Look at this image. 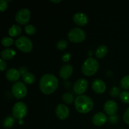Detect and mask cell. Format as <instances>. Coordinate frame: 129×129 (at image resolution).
I'll return each mask as SVG.
<instances>
[{
  "instance_id": "24",
  "label": "cell",
  "mask_w": 129,
  "mask_h": 129,
  "mask_svg": "<svg viewBox=\"0 0 129 129\" xmlns=\"http://www.w3.org/2000/svg\"><path fill=\"white\" fill-rule=\"evenodd\" d=\"M1 44L5 47H9L13 44V39L10 37H5L1 40Z\"/></svg>"
},
{
  "instance_id": "17",
  "label": "cell",
  "mask_w": 129,
  "mask_h": 129,
  "mask_svg": "<svg viewBox=\"0 0 129 129\" xmlns=\"http://www.w3.org/2000/svg\"><path fill=\"white\" fill-rule=\"evenodd\" d=\"M16 55V52L13 49H5L1 51V56L3 60H10Z\"/></svg>"
},
{
  "instance_id": "13",
  "label": "cell",
  "mask_w": 129,
  "mask_h": 129,
  "mask_svg": "<svg viewBox=\"0 0 129 129\" xmlns=\"http://www.w3.org/2000/svg\"><path fill=\"white\" fill-rule=\"evenodd\" d=\"M92 88L95 93H102L105 91L106 84L103 80L100 79H96L93 81L92 83Z\"/></svg>"
},
{
  "instance_id": "12",
  "label": "cell",
  "mask_w": 129,
  "mask_h": 129,
  "mask_svg": "<svg viewBox=\"0 0 129 129\" xmlns=\"http://www.w3.org/2000/svg\"><path fill=\"white\" fill-rule=\"evenodd\" d=\"M73 20L74 23L79 26H84L88 23V18L86 14L79 12L73 15Z\"/></svg>"
},
{
  "instance_id": "15",
  "label": "cell",
  "mask_w": 129,
  "mask_h": 129,
  "mask_svg": "<svg viewBox=\"0 0 129 129\" xmlns=\"http://www.w3.org/2000/svg\"><path fill=\"white\" fill-rule=\"evenodd\" d=\"M107 116L102 112H98L94 115L92 118L93 124L96 126L103 125L107 121Z\"/></svg>"
},
{
  "instance_id": "1",
  "label": "cell",
  "mask_w": 129,
  "mask_h": 129,
  "mask_svg": "<svg viewBox=\"0 0 129 129\" xmlns=\"http://www.w3.org/2000/svg\"><path fill=\"white\" fill-rule=\"evenodd\" d=\"M58 79L54 74H45L41 77L39 81V88L42 93L49 94L55 91L58 86Z\"/></svg>"
},
{
  "instance_id": "16",
  "label": "cell",
  "mask_w": 129,
  "mask_h": 129,
  "mask_svg": "<svg viewBox=\"0 0 129 129\" xmlns=\"http://www.w3.org/2000/svg\"><path fill=\"white\" fill-rule=\"evenodd\" d=\"M6 77L8 80L10 81H16L20 77V72L15 68L9 69L6 72Z\"/></svg>"
},
{
  "instance_id": "33",
  "label": "cell",
  "mask_w": 129,
  "mask_h": 129,
  "mask_svg": "<svg viewBox=\"0 0 129 129\" xmlns=\"http://www.w3.org/2000/svg\"><path fill=\"white\" fill-rule=\"evenodd\" d=\"M71 58V54L69 53H66L63 55L62 57V60L64 62H68Z\"/></svg>"
},
{
  "instance_id": "25",
  "label": "cell",
  "mask_w": 129,
  "mask_h": 129,
  "mask_svg": "<svg viewBox=\"0 0 129 129\" xmlns=\"http://www.w3.org/2000/svg\"><path fill=\"white\" fill-rule=\"evenodd\" d=\"M120 98L125 103H129V92L127 91H122L120 94Z\"/></svg>"
},
{
  "instance_id": "7",
  "label": "cell",
  "mask_w": 129,
  "mask_h": 129,
  "mask_svg": "<svg viewBox=\"0 0 129 129\" xmlns=\"http://www.w3.org/2000/svg\"><path fill=\"white\" fill-rule=\"evenodd\" d=\"M12 93L15 98L20 99L25 96L27 93V88L23 83L20 81L16 82L11 88Z\"/></svg>"
},
{
  "instance_id": "3",
  "label": "cell",
  "mask_w": 129,
  "mask_h": 129,
  "mask_svg": "<svg viewBox=\"0 0 129 129\" xmlns=\"http://www.w3.org/2000/svg\"><path fill=\"white\" fill-rule=\"evenodd\" d=\"M99 68V63L93 57L86 59L82 66L81 70L83 74L87 76H90L95 74Z\"/></svg>"
},
{
  "instance_id": "26",
  "label": "cell",
  "mask_w": 129,
  "mask_h": 129,
  "mask_svg": "<svg viewBox=\"0 0 129 129\" xmlns=\"http://www.w3.org/2000/svg\"><path fill=\"white\" fill-rule=\"evenodd\" d=\"M67 45H68V42H67L66 40H60L57 42L56 47L59 50H63L66 48Z\"/></svg>"
},
{
  "instance_id": "4",
  "label": "cell",
  "mask_w": 129,
  "mask_h": 129,
  "mask_svg": "<svg viewBox=\"0 0 129 129\" xmlns=\"http://www.w3.org/2000/svg\"><path fill=\"white\" fill-rule=\"evenodd\" d=\"M16 47L23 52L28 53L32 50L33 44L30 39L25 36L19 37L15 42Z\"/></svg>"
},
{
  "instance_id": "2",
  "label": "cell",
  "mask_w": 129,
  "mask_h": 129,
  "mask_svg": "<svg viewBox=\"0 0 129 129\" xmlns=\"http://www.w3.org/2000/svg\"><path fill=\"white\" fill-rule=\"evenodd\" d=\"M76 110L81 113L90 112L93 107V102L91 98L87 95H79L74 100Z\"/></svg>"
},
{
  "instance_id": "20",
  "label": "cell",
  "mask_w": 129,
  "mask_h": 129,
  "mask_svg": "<svg viewBox=\"0 0 129 129\" xmlns=\"http://www.w3.org/2000/svg\"><path fill=\"white\" fill-rule=\"evenodd\" d=\"M107 52H108V49H107V46L102 45L98 47L96 50V55L98 58L103 57L107 54Z\"/></svg>"
},
{
  "instance_id": "6",
  "label": "cell",
  "mask_w": 129,
  "mask_h": 129,
  "mask_svg": "<svg viewBox=\"0 0 129 129\" xmlns=\"http://www.w3.org/2000/svg\"><path fill=\"white\" fill-rule=\"evenodd\" d=\"M27 113V107L26 105L21 102H17L13 105L12 109V113L15 118L21 120L26 116Z\"/></svg>"
},
{
  "instance_id": "30",
  "label": "cell",
  "mask_w": 129,
  "mask_h": 129,
  "mask_svg": "<svg viewBox=\"0 0 129 129\" xmlns=\"http://www.w3.org/2000/svg\"><path fill=\"white\" fill-rule=\"evenodd\" d=\"M108 120L112 123H117L118 121V117L117 115H115L110 116Z\"/></svg>"
},
{
  "instance_id": "35",
  "label": "cell",
  "mask_w": 129,
  "mask_h": 129,
  "mask_svg": "<svg viewBox=\"0 0 129 129\" xmlns=\"http://www.w3.org/2000/svg\"><path fill=\"white\" fill-rule=\"evenodd\" d=\"M121 129H123V128H121Z\"/></svg>"
},
{
  "instance_id": "8",
  "label": "cell",
  "mask_w": 129,
  "mask_h": 129,
  "mask_svg": "<svg viewBox=\"0 0 129 129\" xmlns=\"http://www.w3.org/2000/svg\"><path fill=\"white\" fill-rule=\"evenodd\" d=\"M31 14L27 8H22L18 10L15 15V20L20 25H26L30 19Z\"/></svg>"
},
{
  "instance_id": "23",
  "label": "cell",
  "mask_w": 129,
  "mask_h": 129,
  "mask_svg": "<svg viewBox=\"0 0 129 129\" xmlns=\"http://www.w3.org/2000/svg\"><path fill=\"white\" fill-rule=\"evenodd\" d=\"M120 86L123 89H129V75L125 76L121 79Z\"/></svg>"
},
{
  "instance_id": "5",
  "label": "cell",
  "mask_w": 129,
  "mask_h": 129,
  "mask_svg": "<svg viewBox=\"0 0 129 129\" xmlns=\"http://www.w3.org/2000/svg\"><path fill=\"white\" fill-rule=\"evenodd\" d=\"M68 37L70 41L79 43L84 40L86 38V34L84 30L79 28H73L69 31Z\"/></svg>"
},
{
  "instance_id": "10",
  "label": "cell",
  "mask_w": 129,
  "mask_h": 129,
  "mask_svg": "<svg viewBox=\"0 0 129 129\" xmlns=\"http://www.w3.org/2000/svg\"><path fill=\"white\" fill-rule=\"evenodd\" d=\"M55 114L59 119L64 120L69 117V110L65 105L59 104L55 108Z\"/></svg>"
},
{
  "instance_id": "34",
  "label": "cell",
  "mask_w": 129,
  "mask_h": 129,
  "mask_svg": "<svg viewBox=\"0 0 129 129\" xmlns=\"http://www.w3.org/2000/svg\"><path fill=\"white\" fill-rule=\"evenodd\" d=\"M50 1L53 3H59L61 2V0H57V1H55V0H50Z\"/></svg>"
},
{
  "instance_id": "31",
  "label": "cell",
  "mask_w": 129,
  "mask_h": 129,
  "mask_svg": "<svg viewBox=\"0 0 129 129\" xmlns=\"http://www.w3.org/2000/svg\"><path fill=\"white\" fill-rule=\"evenodd\" d=\"M123 120L126 123L129 125V107L125 112L124 115H123Z\"/></svg>"
},
{
  "instance_id": "11",
  "label": "cell",
  "mask_w": 129,
  "mask_h": 129,
  "mask_svg": "<svg viewBox=\"0 0 129 129\" xmlns=\"http://www.w3.org/2000/svg\"><path fill=\"white\" fill-rule=\"evenodd\" d=\"M118 110L117 103L113 100H108L104 105V110L109 115H115Z\"/></svg>"
},
{
  "instance_id": "9",
  "label": "cell",
  "mask_w": 129,
  "mask_h": 129,
  "mask_svg": "<svg viewBox=\"0 0 129 129\" xmlns=\"http://www.w3.org/2000/svg\"><path fill=\"white\" fill-rule=\"evenodd\" d=\"M88 86V81L84 78H81L75 82L73 86V90L76 94H81L86 91Z\"/></svg>"
},
{
  "instance_id": "14",
  "label": "cell",
  "mask_w": 129,
  "mask_h": 129,
  "mask_svg": "<svg viewBox=\"0 0 129 129\" xmlns=\"http://www.w3.org/2000/svg\"><path fill=\"white\" fill-rule=\"evenodd\" d=\"M73 71V68L71 64H66L60 68L59 71V75L62 79H68L71 76Z\"/></svg>"
},
{
  "instance_id": "21",
  "label": "cell",
  "mask_w": 129,
  "mask_h": 129,
  "mask_svg": "<svg viewBox=\"0 0 129 129\" xmlns=\"http://www.w3.org/2000/svg\"><path fill=\"white\" fill-rule=\"evenodd\" d=\"M14 123H15V119H14L13 117H10V116H8V117L5 118L3 121V127L6 128L12 127L13 126Z\"/></svg>"
},
{
  "instance_id": "29",
  "label": "cell",
  "mask_w": 129,
  "mask_h": 129,
  "mask_svg": "<svg viewBox=\"0 0 129 129\" xmlns=\"http://www.w3.org/2000/svg\"><path fill=\"white\" fill-rule=\"evenodd\" d=\"M9 1H5V0H1L0 1V11H4L7 9L8 8V2Z\"/></svg>"
},
{
  "instance_id": "22",
  "label": "cell",
  "mask_w": 129,
  "mask_h": 129,
  "mask_svg": "<svg viewBox=\"0 0 129 129\" xmlns=\"http://www.w3.org/2000/svg\"><path fill=\"white\" fill-rule=\"evenodd\" d=\"M62 99L66 104H71L74 101V97L71 93H65L62 96Z\"/></svg>"
},
{
  "instance_id": "19",
  "label": "cell",
  "mask_w": 129,
  "mask_h": 129,
  "mask_svg": "<svg viewBox=\"0 0 129 129\" xmlns=\"http://www.w3.org/2000/svg\"><path fill=\"white\" fill-rule=\"evenodd\" d=\"M22 79L25 83L30 84L34 83L35 78L32 73H29V72H26V73H25L23 74Z\"/></svg>"
},
{
  "instance_id": "32",
  "label": "cell",
  "mask_w": 129,
  "mask_h": 129,
  "mask_svg": "<svg viewBox=\"0 0 129 129\" xmlns=\"http://www.w3.org/2000/svg\"><path fill=\"white\" fill-rule=\"evenodd\" d=\"M0 68H1V71H3L6 68V62L3 59H0Z\"/></svg>"
},
{
  "instance_id": "18",
  "label": "cell",
  "mask_w": 129,
  "mask_h": 129,
  "mask_svg": "<svg viewBox=\"0 0 129 129\" xmlns=\"http://www.w3.org/2000/svg\"><path fill=\"white\" fill-rule=\"evenodd\" d=\"M21 26L17 25H13L8 30V34L11 37H16L21 33Z\"/></svg>"
},
{
  "instance_id": "28",
  "label": "cell",
  "mask_w": 129,
  "mask_h": 129,
  "mask_svg": "<svg viewBox=\"0 0 129 129\" xmlns=\"http://www.w3.org/2000/svg\"><path fill=\"white\" fill-rule=\"evenodd\" d=\"M120 89L118 87H113L110 89V94L113 97L117 96L118 94L120 95Z\"/></svg>"
},
{
  "instance_id": "27",
  "label": "cell",
  "mask_w": 129,
  "mask_h": 129,
  "mask_svg": "<svg viewBox=\"0 0 129 129\" xmlns=\"http://www.w3.org/2000/svg\"><path fill=\"white\" fill-rule=\"evenodd\" d=\"M25 31L28 35H34L36 31V28L33 25H28L25 26Z\"/></svg>"
}]
</instances>
